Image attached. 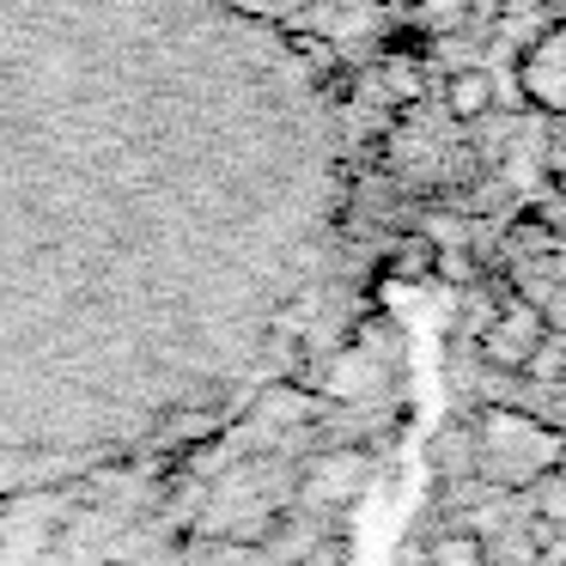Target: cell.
<instances>
[{"instance_id":"cell-9","label":"cell","mask_w":566,"mask_h":566,"mask_svg":"<svg viewBox=\"0 0 566 566\" xmlns=\"http://www.w3.org/2000/svg\"><path fill=\"white\" fill-rule=\"evenodd\" d=\"M554 390H566V371H560V384H554Z\"/></svg>"},{"instance_id":"cell-7","label":"cell","mask_w":566,"mask_h":566,"mask_svg":"<svg viewBox=\"0 0 566 566\" xmlns=\"http://www.w3.org/2000/svg\"><path fill=\"white\" fill-rule=\"evenodd\" d=\"M457 25H469V7L463 0H427V7H420V31H457Z\"/></svg>"},{"instance_id":"cell-8","label":"cell","mask_w":566,"mask_h":566,"mask_svg":"<svg viewBox=\"0 0 566 566\" xmlns=\"http://www.w3.org/2000/svg\"><path fill=\"white\" fill-rule=\"evenodd\" d=\"M530 298H536V311H542V323H548V335H566V281L548 286V293H530Z\"/></svg>"},{"instance_id":"cell-1","label":"cell","mask_w":566,"mask_h":566,"mask_svg":"<svg viewBox=\"0 0 566 566\" xmlns=\"http://www.w3.org/2000/svg\"><path fill=\"white\" fill-rule=\"evenodd\" d=\"M542 342H548V323H542L536 298H524V293L493 298L488 323H481V359H488L493 371H530V359H536Z\"/></svg>"},{"instance_id":"cell-5","label":"cell","mask_w":566,"mask_h":566,"mask_svg":"<svg viewBox=\"0 0 566 566\" xmlns=\"http://www.w3.org/2000/svg\"><path fill=\"white\" fill-rule=\"evenodd\" d=\"M427 566H488V548H481V536H439L427 554Z\"/></svg>"},{"instance_id":"cell-4","label":"cell","mask_w":566,"mask_h":566,"mask_svg":"<svg viewBox=\"0 0 566 566\" xmlns=\"http://www.w3.org/2000/svg\"><path fill=\"white\" fill-rule=\"evenodd\" d=\"M384 86L396 92V104H415V98H420V55L384 50Z\"/></svg>"},{"instance_id":"cell-6","label":"cell","mask_w":566,"mask_h":566,"mask_svg":"<svg viewBox=\"0 0 566 566\" xmlns=\"http://www.w3.org/2000/svg\"><path fill=\"white\" fill-rule=\"evenodd\" d=\"M554 244H560V232H554L548 220H517V226H512V250H517V256L548 262V256H554Z\"/></svg>"},{"instance_id":"cell-3","label":"cell","mask_w":566,"mask_h":566,"mask_svg":"<svg viewBox=\"0 0 566 566\" xmlns=\"http://www.w3.org/2000/svg\"><path fill=\"white\" fill-rule=\"evenodd\" d=\"M493 74L488 67H457L451 80H444V111H451V123H481V116L493 111Z\"/></svg>"},{"instance_id":"cell-2","label":"cell","mask_w":566,"mask_h":566,"mask_svg":"<svg viewBox=\"0 0 566 566\" xmlns=\"http://www.w3.org/2000/svg\"><path fill=\"white\" fill-rule=\"evenodd\" d=\"M517 92L536 111L566 116V19H554L548 31H536L524 43V55H517Z\"/></svg>"}]
</instances>
